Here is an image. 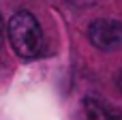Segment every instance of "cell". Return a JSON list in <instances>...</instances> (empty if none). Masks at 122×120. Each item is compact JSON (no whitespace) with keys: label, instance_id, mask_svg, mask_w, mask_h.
<instances>
[{"label":"cell","instance_id":"cell-1","mask_svg":"<svg viewBox=\"0 0 122 120\" xmlns=\"http://www.w3.org/2000/svg\"><path fill=\"white\" fill-rule=\"evenodd\" d=\"M9 41L13 52L24 58V60H32L43 56L45 52V34L41 24L36 21V17L28 11H17L11 19H9Z\"/></svg>","mask_w":122,"mask_h":120},{"label":"cell","instance_id":"cell-2","mask_svg":"<svg viewBox=\"0 0 122 120\" xmlns=\"http://www.w3.org/2000/svg\"><path fill=\"white\" fill-rule=\"evenodd\" d=\"M90 43L101 52H114L122 47V21L118 19H97L88 28Z\"/></svg>","mask_w":122,"mask_h":120},{"label":"cell","instance_id":"cell-3","mask_svg":"<svg viewBox=\"0 0 122 120\" xmlns=\"http://www.w3.org/2000/svg\"><path fill=\"white\" fill-rule=\"evenodd\" d=\"M84 116L86 120H122V107L101 99V97H86Z\"/></svg>","mask_w":122,"mask_h":120},{"label":"cell","instance_id":"cell-4","mask_svg":"<svg viewBox=\"0 0 122 120\" xmlns=\"http://www.w3.org/2000/svg\"><path fill=\"white\" fill-rule=\"evenodd\" d=\"M116 86H118V90L122 92V69L118 71V75H116Z\"/></svg>","mask_w":122,"mask_h":120},{"label":"cell","instance_id":"cell-5","mask_svg":"<svg viewBox=\"0 0 122 120\" xmlns=\"http://www.w3.org/2000/svg\"><path fill=\"white\" fill-rule=\"evenodd\" d=\"M0 43H2V17H0Z\"/></svg>","mask_w":122,"mask_h":120},{"label":"cell","instance_id":"cell-6","mask_svg":"<svg viewBox=\"0 0 122 120\" xmlns=\"http://www.w3.org/2000/svg\"><path fill=\"white\" fill-rule=\"evenodd\" d=\"M69 2H75L77 4V2H90V0H69Z\"/></svg>","mask_w":122,"mask_h":120}]
</instances>
